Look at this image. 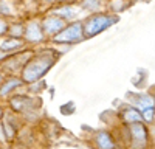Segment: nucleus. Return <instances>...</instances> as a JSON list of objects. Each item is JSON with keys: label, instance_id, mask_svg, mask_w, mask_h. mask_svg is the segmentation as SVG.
I'll list each match as a JSON object with an SVG mask.
<instances>
[{"label": "nucleus", "instance_id": "nucleus-1", "mask_svg": "<svg viewBox=\"0 0 155 149\" xmlns=\"http://www.w3.org/2000/svg\"><path fill=\"white\" fill-rule=\"evenodd\" d=\"M53 65V59L51 58H47V56H42V58H37L34 61H31L30 64L23 68V81L27 82H34L37 79H41L44 74L51 68Z\"/></svg>", "mask_w": 155, "mask_h": 149}, {"label": "nucleus", "instance_id": "nucleus-2", "mask_svg": "<svg viewBox=\"0 0 155 149\" xmlns=\"http://www.w3.org/2000/svg\"><path fill=\"white\" fill-rule=\"evenodd\" d=\"M116 22L115 17L110 16H96L93 19H90L85 25V33L87 36H95L101 31H104L106 28H109L110 25H113Z\"/></svg>", "mask_w": 155, "mask_h": 149}, {"label": "nucleus", "instance_id": "nucleus-3", "mask_svg": "<svg viewBox=\"0 0 155 149\" xmlns=\"http://www.w3.org/2000/svg\"><path fill=\"white\" fill-rule=\"evenodd\" d=\"M79 39H82V27H81V23H73V25H70L68 28H62L54 37V41L61 42V44H67V42L71 44V42H76Z\"/></svg>", "mask_w": 155, "mask_h": 149}, {"label": "nucleus", "instance_id": "nucleus-4", "mask_svg": "<svg viewBox=\"0 0 155 149\" xmlns=\"http://www.w3.org/2000/svg\"><path fill=\"white\" fill-rule=\"evenodd\" d=\"M130 135L134 138V146L137 149H143L147 141V131L141 123H130Z\"/></svg>", "mask_w": 155, "mask_h": 149}, {"label": "nucleus", "instance_id": "nucleus-5", "mask_svg": "<svg viewBox=\"0 0 155 149\" xmlns=\"http://www.w3.org/2000/svg\"><path fill=\"white\" fill-rule=\"evenodd\" d=\"M44 31L45 33H48V34H56V33H59L62 28H64V20L62 19H59V17H48V19H45L44 20Z\"/></svg>", "mask_w": 155, "mask_h": 149}, {"label": "nucleus", "instance_id": "nucleus-6", "mask_svg": "<svg viewBox=\"0 0 155 149\" xmlns=\"http://www.w3.org/2000/svg\"><path fill=\"white\" fill-rule=\"evenodd\" d=\"M96 144L99 146V149H113L115 147V143L112 140L110 134L107 132H99L98 137H96Z\"/></svg>", "mask_w": 155, "mask_h": 149}, {"label": "nucleus", "instance_id": "nucleus-7", "mask_svg": "<svg viewBox=\"0 0 155 149\" xmlns=\"http://www.w3.org/2000/svg\"><path fill=\"white\" fill-rule=\"evenodd\" d=\"M25 36H27V39H28V41L37 42V41H41V39H42V31H41V28H39V25H37V23H31V25H28Z\"/></svg>", "mask_w": 155, "mask_h": 149}, {"label": "nucleus", "instance_id": "nucleus-8", "mask_svg": "<svg viewBox=\"0 0 155 149\" xmlns=\"http://www.w3.org/2000/svg\"><path fill=\"white\" fill-rule=\"evenodd\" d=\"M123 117L127 123H143V115H141V112H138L137 109H132V107L126 109Z\"/></svg>", "mask_w": 155, "mask_h": 149}, {"label": "nucleus", "instance_id": "nucleus-9", "mask_svg": "<svg viewBox=\"0 0 155 149\" xmlns=\"http://www.w3.org/2000/svg\"><path fill=\"white\" fill-rule=\"evenodd\" d=\"M25 103H27V98H23V96H16V98H12V101H11L12 107L16 110H23Z\"/></svg>", "mask_w": 155, "mask_h": 149}, {"label": "nucleus", "instance_id": "nucleus-10", "mask_svg": "<svg viewBox=\"0 0 155 149\" xmlns=\"http://www.w3.org/2000/svg\"><path fill=\"white\" fill-rule=\"evenodd\" d=\"M20 84V81L19 79H11V81H8L3 87H2V90H0V93L2 95H5V93H8V92H11L12 89H14V87H17Z\"/></svg>", "mask_w": 155, "mask_h": 149}, {"label": "nucleus", "instance_id": "nucleus-11", "mask_svg": "<svg viewBox=\"0 0 155 149\" xmlns=\"http://www.w3.org/2000/svg\"><path fill=\"white\" fill-rule=\"evenodd\" d=\"M19 45H20V41H17V39H9V41H5V42L0 44V48H2V50H11V48H16V47H19Z\"/></svg>", "mask_w": 155, "mask_h": 149}, {"label": "nucleus", "instance_id": "nucleus-12", "mask_svg": "<svg viewBox=\"0 0 155 149\" xmlns=\"http://www.w3.org/2000/svg\"><path fill=\"white\" fill-rule=\"evenodd\" d=\"M143 120H146V121H150L152 120V117H153V107L152 106H147V107H144L143 109Z\"/></svg>", "mask_w": 155, "mask_h": 149}, {"label": "nucleus", "instance_id": "nucleus-13", "mask_svg": "<svg viewBox=\"0 0 155 149\" xmlns=\"http://www.w3.org/2000/svg\"><path fill=\"white\" fill-rule=\"evenodd\" d=\"M84 6L85 8H90V9H98L99 8V0H85Z\"/></svg>", "mask_w": 155, "mask_h": 149}, {"label": "nucleus", "instance_id": "nucleus-14", "mask_svg": "<svg viewBox=\"0 0 155 149\" xmlns=\"http://www.w3.org/2000/svg\"><path fill=\"white\" fill-rule=\"evenodd\" d=\"M56 14L58 16H62V17H71L73 14H71V8H62V9H59V11H56Z\"/></svg>", "mask_w": 155, "mask_h": 149}, {"label": "nucleus", "instance_id": "nucleus-15", "mask_svg": "<svg viewBox=\"0 0 155 149\" xmlns=\"http://www.w3.org/2000/svg\"><path fill=\"white\" fill-rule=\"evenodd\" d=\"M8 30V27H6V23L2 20V19H0V34H3L5 31Z\"/></svg>", "mask_w": 155, "mask_h": 149}, {"label": "nucleus", "instance_id": "nucleus-16", "mask_svg": "<svg viewBox=\"0 0 155 149\" xmlns=\"http://www.w3.org/2000/svg\"><path fill=\"white\" fill-rule=\"evenodd\" d=\"M0 9H2V12H3V14H6V12L9 11V6H8V5L5 6V3L2 2V3H0Z\"/></svg>", "mask_w": 155, "mask_h": 149}, {"label": "nucleus", "instance_id": "nucleus-17", "mask_svg": "<svg viewBox=\"0 0 155 149\" xmlns=\"http://www.w3.org/2000/svg\"><path fill=\"white\" fill-rule=\"evenodd\" d=\"M14 34H20V27H16L14 28Z\"/></svg>", "mask_w": 155, "mask_h": 149}, {"label": "nucleus", "instance_id": "nucleus-18", "mask_svg": "<svg viewBox=\"0 0 155 149\" xmlns=\"http://www.w3.org/2000/svg\"><path fill=\"white\" fill-rule=\"evenodd\" d=\"M0 117H2V110H0Z\"/></svg>", "mask_w": 155, "mask_h": 149}, {"label": "nucleus", "instance_id": "nucleus-19", "mask_svg": "<svg viewBox=\"0 0 155 149\" xmlns=\"http://www.w3.org/2000/svg\"><path fill=\"white\" fill-rule=\"evenodd\" d=\"M48 2H53V0H48Z\"/></svg>", "mask_w": 155, "mask_h": 149}]
</instances>
